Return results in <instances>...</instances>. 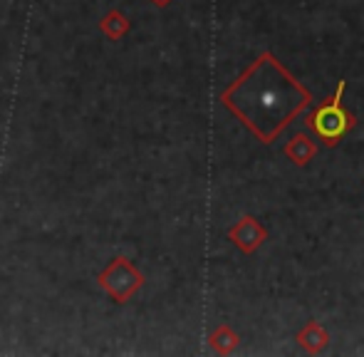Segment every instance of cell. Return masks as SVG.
<instances>
[{
	"mask_svg": "<svg viewBox=\"0 0 364 357\" xmlns=\"http://www.w3.org/2000/svg\"><path fill=\"white\" fill-rule=\"evenodd\" d=\"M345 87H347V82H345V80H340V82H337L335 95L327 97L320 107H315V112H312V114L305 117V124L310 127L317 137H320L325 146H335L337 142H340L342 137H345L347 132L355 127V117H352L350 112L342 107Z\"/></svg>",
	"mask_w": 364,
	"mask_h": 357,
	"instance_id": "2",
	"label": "cell"
},
{
	"mask_svg": "<svg viewBox=\"0 0 364 357\" xmlns=\"http://www.w3.org/2000/svg\"><path fill=\"white\" fill-rule=\"evenodd\" d=\"M100 283L114 295L117 303H127V300L144 285V278H141V273L132 266L127 258H117V261L100 275Z\"/></svg>",
	"mask_w": 364,
	"mask_h": 357,
	"instance_id": "3",
	"label": "cell"
},
{
	"mask_svg": "<svg viewBox=\"0 0 364 357\" xmlns=\"http://www.w3.org/2000/svg\"><path fill=\"white\" fill-rule=\"evenodd\" d=\"M223 107L270 146L312 105V92L273 53H263L223 90Z\"/></svg>",
	"mask_w": 364,
	"mask_h": 357,
	"instance_id": "1",
	"label": "cell"
},
{
	"mask_svg": "<svg viewBox=\"0 0 364 357\" xmlns=\"http://www.w3.org/2000/svg\"><path fill=\"white\" fill-rule=\"evenodd\" d=\"M285 156L292 161V164L297 166H307L312 159H315L317 154V142L312 139L310 134H305V132H297L295 137L285 144Z\"/></svg>",
	"mask_w": 364,
	"mask_h": 357,
	"instance_id": "6",
	"label": "cell"
},
{
	"mask_svg": "<svg viewBox=\"0 0 364 357\" xmlns=\"http://www.w3.org/2000/svg\"><path fill=\"white\" fill-rule=\"evenodd\" d=\"M228 238L235 243V248H238L240 253H248V256H250V253H255L265 243V238H268V231H265V226L258 221V218L243 216L228 231Z\"/></svg>",
	"mask_w": 364,
	"mask_h": 357,
	"instance_id": "4",
	"label": "cell"
},
{
	"mask_svg": "<svg viewBox=\"0 0 364 357\" xmlns=\"http://www.w3.org/2000/svg\"><path fill=\"white\" fill-rule=\"evenodd\" d=\"M154 3H156V5H166L168 0H154Z\"/></svg>",
	"mask_w": 364,
	"mask_h": 357,
	"instance_id": "9",
	"label": "cell"
},
{
	"mask_svg": "<svg viewBox=\"0 0 364 357\" xmlns=\"http://www.w3.org/2000/svg\"><path fill=\"white\" fill-rule=\"evenodd\" d=\"M295 340L305 353L320 355L322 350H327V345H330V333H327L317 320H310V323H305V328L295 335Z\"/></svg>",
	"mask_w": 364,
	"mask_h": 357,
	"instance_id": "5",
	"label": "cell"
},
{
	"mask_svg": "<svg viewBox=\"0 0 364 357\" xmlns=\"http://www.w3.org/2000/svg\"><path fill=\"white\" fill-rule=\"evenodd\" d=\"M208 340H211V348L216 350V353H220V355L233 353V350L238 348V343H240L238 333H235V330H230L228 325H218Z\"/></svg>",
	"mask_w": 364,
	"mask_h": 357,
	"instance_id": "7",
	"label": "cell"
},
{
	"mask_svg": "<svg viewBox=\"0 0 364 357\" xmlns=\"http://www.w3.org/2000/svg\"><path fill=\"white\" fill-rule=\"evenodd\" d=\"M100 28H102V33H107L112 40H119L122 35L129 30V20H127L122 13H117V10H112V13L100 23Z\"/></svg>",
	"mask_w": 364,
	"mask_h": 357,
	"instance_id": "8",
	"label": "cell"
}]
</instances>
